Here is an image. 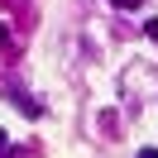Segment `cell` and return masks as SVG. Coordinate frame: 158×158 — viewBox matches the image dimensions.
Returning a JSON list of instances; mask_svg holds the SVG:
<instances>
[{"instance_id":"obj_1","label":"cell","mask_w":158,"mask_h":158,"mask_svg":"<svg viewBox=\"0 0 158 158\" xmlns=\"http://www.w3.org/2000/svg\"><path fill=\"white\" fill-rule=\"evenodd\" d=\"M110 5H115V10H139L144 0H110Z\"/></svg>"},{"instance_id":"obj_2","label":"cell","mask_w":158,"mask_h":158,"mask_svg":"<svg viewBox=\"0 0 158 158\" xmlns=\"http://www.w3.org/2000/svg\"><path fill=\"white\" fill-rule=\"evenodd\" d=\"M144 34H148V39L158 43V19H144Z\"/></svg>"},{"instance_id":"obj_3","label":"cell","mask_w":158,"mask_h":158,"mask_svg":"<svg viewBox=\"0 0 158 158\" xmlns=\"http://www.w3.org/2000/svg\"><path fill=\"white\" fill-rule=\"evenodd\" d=\"M5 139H10V134H5V129H0V158H5V153H10V144H5Z\"/></svg>"},{"instance_id":"obj_4","label":"cell","mask_w":158,"mask_h":158,"mask_svg":"<svg viewBox=\"0 0 158 158\" xmlns=\"http://www.w3.org/2000/svg\"><path fill=\"white\" fill-rule=\"evenodd\" d=\"M139 158H158V148H144V153H139Z\"/></svg>"},{"instance_id":"obj_5","label":"cell","mask_w":158,"mask_h":158,"mask_svg":"<svg viewBox=\"0 0 158 158\" xmlns=\"http://www.w3.org/2000/svg\"><path fill=\"white\" fill-rule=\"evenodd\" d=\"M5 39H10V34H5V24H0V48H5Z\"/></svg>"}]
</instances>
